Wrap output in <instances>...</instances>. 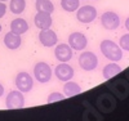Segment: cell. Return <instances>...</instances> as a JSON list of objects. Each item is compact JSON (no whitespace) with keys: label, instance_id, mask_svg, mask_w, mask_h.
Wrapping results in <instances>:
<instances>
[{"label":"cell","instance_id":"1","mask_svg":"<svg viewBox=\"0 0 129 121\" xmlns=\"http://www.w3.org/2000/svg\"><path fill=\"white\" fill-rule=\"evenodd\" d=\"M100 49L102 52V54L110 59L111 62H119L123 58V49L117 45L116 43L111 41V40H103L101 41Z\"/></svg>","mask_w":129,"mask_h":121},{"label":"cell","instance_id":"2","mask_svg":"<svg viewBox=\"0 0 129 121\" xmlns=\"http://www.w3.org/2000/svg\"><path fill=\"white\" fill-rule=\"evenodd\" d=\"M34 76L40 84H45L52 79V68L47 62H38L34 67Z\"/></svg>","mask_w":129,"mask_h":121},{"label":"cell","instance_id":"3","mask_svg":"<svg viewBox=\"0 0 129 121\" xmlns=\"http://www.w3.org/2000/svg\"><path fill=\"white\" fill-rule=\"evenodd\" d=\"M79 66L84 71H93L98 66V58L93 52H83L79 56Z\"/></svg>","mask_w":129,"mask_h":121},{"label":"cell","instance_id":"4","mask_svg":"<svg viewBox=\"0 0 129 121\" xmlns=\"http://www.w3.org/2000/svg\"><path fill=\"white\" fill-rule=\"evenodd\" d=\"M76 18L80 23H90L97 18V9L93 5L79 7L76 10Z\"/></svg>","mask_w":129,"mask_h":121},{"label":"cell","instance_id":"5","mask_svg":"<svg viewBox=\"0 0 129 121\" xmlns=\"http://www.w3.org/2000/svg\"><path fill=\"white\" fill-rule=\"evenodd\" d=\"M5 106L7 108H22L25 106V97L23 93L19 90H12L9 92L5 98Z\"/></svg>","mask_w":129,"mask_h":121},{"label":"cell","instance_id":"6","mask_svg":"<svg viewBox=\"0 0 129 121\" xmlns=\"http://www.w3.org/2000/svg\"><path fill=\"white\" fill-rule=\"evenodd\" d=\"M16 86L19 92L28 93L34 86V80L28 72H18V75L16 76Z\"/></svg>","mask_w":129,"mask_h":121},{"label":"cell","instance_id":"7","mask_svg":"<svg viewBox=\"0 0 129 121\" xmlns=\"http://www.w3.org/2000/svg\"><path fill=\"white\" fill-rule=\"evenodd\" d=\"M54 73H56L57 79H58L59 81L66 83V81H69V80H71V79L74 77L75 71H74V68L71 67L67 62H61L57 67H56Z\"/></svg>","mask_w":129,"mask_h":121},{"label":"cell","instance_id":"8","mask_svg":"<svg viewBox=\"0 0 129 121\" xmlns=\"http://www.w3.org/2000/svg\"><path fill=\"white\" fill-rule=\"evenodd\" d=\"M101 25L106 30H116L120 26V18L115 12H105L101 16Z\"/></svg>","mask_w":129,"mask_h":121},{"label":"cell","instance_id":"9","mask_svg":"<svg viewBox=\"0 0 129 121\" xmlns=\"http://www.w3.org/2000/svg\"><path fill=\"white\" fill-rule=\"evenodd\" d=\"M69 45L72 50H84L88 45V39L81 32H72L69 36Z\"/></svg>","mask_w":129,"mask_h":121},{"label":"cell","instance_id":"10","mask_svg":"<svg viewBox=\"0 0 129 121\" xmlns=\"http://www.w3.org/2000/svg\"><path fill=\"white\" fill-rule=\"evenodd\" d=\"M39 41H40L44 47L50 48V47L57 45L58 37H57V34H56L53 30L47 28V30H41V31H40V34H39Z\"/></svg>","mask_w":129,"mask_h":121},{"label":"cell","instance_id":"11","mask_svg":"<svg viewBox=\"0 0 129 121\" xmlns=\"http://www.w3.org/2000/svg\"><path fill=\"white\" fill-rule=\"evenodd\" d=\"M54 56L59 62H69L72 58V48L69 44H58L54 49Z\"/></svg>","mask_w":129,"mask_h":121},{"label":"cell","instance_id":"12","mask_svg":"<svg viewBox=\"0 0 129 121\" xmlns=\"http://www.w3.org/2000/svg\"><path fill=\"white\" fill-rule=\"evenodd\" d=\"M52 16L50 13H44V12H38V14L34 17V23L38 28L40 30H47L50 28L52 26Z\"/></svg>","mask_w":129,"mask_h":121},{"label":"cell","instance_id":"13","mask_svg":"<svg viewBox=\"0 0 129 121\" xmlns=\"http://www.w3.org/2000/svg\"><path fill=\"white\" fill-rule=\"evenodd\" d=\"M115 106H116V103H115V99L112 95L103 94L98 98V108L105 113H109V112L114 111Z\"/></svg>","mask_w":129,"mask_h":121},{"label":"cell","instance_id":"14","mask_svg":"<svg viewBox=\"0 0 129 121\" xmlns=\"http://www.w3.org/2000/svg\"><path fill=\"white\" fill-rule=\"evenodd\" d=\"M21 43H22V39H21V35L14 34V32L9 31L5 34L4 36V45L10 49V50H16L21 47Z\"/></svg>","mask_w":129,"mask_h":121},{"label":"cell","instance_id":"15","mask_svg":"<svg viewBox=\"0 0 129 121\" xmlns=\"http://www.w3.org/2000/svg\"><path fill=\"white\" fill-rule=\"evenodd\" d=\"M28 30V23L27 21L23 18H16L10 22V31L14 32V34L22 35Z\"/></svg>","mask_w":129,"mask_h":121},{"label":"cell","instance_id":"16","mask_svg":"<svg viewBox=\"0 0 129 121\" xmlns=\"http://www.w3.org/2000/svg\"><path fill=\"white\" fill-rule=\"evenodd\" d=\"M121 72V67L116 62H111L109 64H106L103 67V71H102V75L105 79H111L114 76H116L117 73Z\"/></svg>","mask_w":129,"mask_h":121},{"label":"cell","instance_id":"17","mask_svg":"<svg viewBox=\"0 0 129 121\" xmlns=\"http://www.w3.org/2000/svg\"><path fill=\"white\" fill-rule=\"evenodd\" d=\"M80 92H81V88L79 86L78 83H74V81L69 80L63 85V94L66 97H74V95L79 94Z\"/></svg>","mask_w":129,"mask_h":121},{"label":"cell","instance_id":"18","mask_svg":"<svg viewBox=\"0 0 129 121\" xmlns=\"http://www.w3.org/2000/svg\"><path fill=\"white\" fill-rule=\"evenodd\" d=\"M35 8L38 12H44V13H53L54 10V5L50 0H36Z\"/></svg>","mask_w":129,"mask_h":121},{"label":"cell","instance_id":"19","mask_svg":"<svg viewBox=\"0 0 129 121\" xmlns=\"http://www.w3.org/2000/svg\"><path fill=\"white\" fill-rule=\"evenodd\" d=\"M26 9V0H10L9 10L13 14H21Z\"/></svg>","mask_w":129,"mask_h":121},{"label":"cell","instance_id":"20","mask_svg":"<svg viewBox=\"0 0 129 121\" xmlns=\"http://www.w3.org/2000/svg\"><path fill=\"white\" fill-rule=\"evenodd\" d=\"M61 7L66 12H76L80 7V0H61Z\"/></svg>","mask_w":129,"mask_h":121},{"label":"cell","instance_id":"21","mask_svg":"<svg viewBox=\"0 0 129 121\" xmlns=\"http://www.w3.org/2000/svg\"><path fill=\"white\" fill-rule=\"evenodd\" d=\"M64 98H66V95H64V94H62L59 92H54V93H50L48 95L47 102L48 103H53V102H57V101H62V99H64Z\"/></svg>","mask_w":129,"mask_h":121},{"label":"cell","instance_id":"22","mask_svg":"<svg viewBox=\"0 0 129 121\" xmlns=\"http://www.w3.org/2000/svg\"><path fill=\"white\" fill-rule=\"evenodd\" d=\"M119 47L123 49V50H126L129 52V34H125L120 37L119 40Z\"/></svg>","mask_w":129,"mask_h":121},{"label":"cell","instance_id":"23","mask_svg":"<svg viewBox=\"0 0 129 121\" xmlns=\"http://www.w3.org/2000/svg\"><path fill=\"white\" fill-rule=\"evenodd\" d=\"M7 13V5L4 4V2H0V18H3Z\"/></svg>","mask_w":129,"mask_h":121},{"label":"cell","instance_id":"24","mask_svg":"<svg viewBox=\"0 0 129 121\" xmlns=\"http://www.w3.org/2000/svg\"><path fill=\"white\" fill-rule=\"evenodd\" d=\"M3 94H4V86L0 84V97H3Z\"/></svg>","mask_w":129,"mask_h":121},{"label":"cell","instance_id":"25","mask_svg":"<svg viewBox=\"0 0 129 121\" xmlns=\"http://www.w3.org/2000/svg\"><path fill=\"white\" fill-rule=\"evenodd\" d=\"M125 28L129 31V17L126 18V21H125Z\"/></svg>","mask_w":129,"mask_h":121},{"label":"cell","instance_id":"26","mask_svg":"<svg viewBox=\"0 0 129 121\" xmlns=\"http://www.w3.org/2000/svg\"><path fill=\"white\" fill-rule=\"evenodd\" d=\"M0 32H2V25H0Z\"/></svg>","mask_w":129,"mask_h":121},{"label":"cell","instance_id":"27","mask_svg":"<svg viewBox=\"0 0 129 121\" xmlns=\"http://www.w3.org/2000/svg\"><path fill=\"white\" fill-rule=\"evenodd\" d=\"M0 2H7V0H0Z\"/></svg>","mask_w":129,"mask_h":121},{"label":"cell","instance_id":"28","mask_svg":"<svg viewBox=\"0 0 129 121\" xmlns=\"http://www.w3.org/2000/svg\"><path fill=\"white\" fill-rule=\"evenodd\" d=\"M81 2H84V0H81Z\"/></svg>","mask_w":129,"mask_h":121}]
</instances>
